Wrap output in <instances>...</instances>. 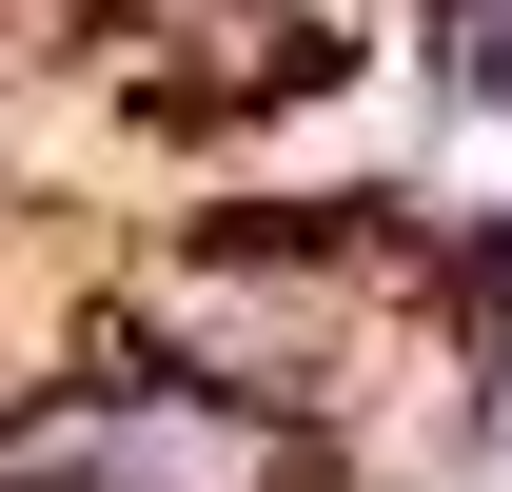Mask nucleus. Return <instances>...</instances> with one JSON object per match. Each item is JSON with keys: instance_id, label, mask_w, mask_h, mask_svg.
<instances>
[{"instance_id": "1", "label": "nucleus", "mask_w": 512, "mask_h": 492, "mask_svg": "<svg viewBox=\"0 0 512 492\" xmlns=\"http://www.w3.org/2000/svg\"><path fill=\"white\" fill-rule=\"evenodd\" d=\"M453 40H473V79L512 99V0H453Z\"/></svg>"}]
</instances>
